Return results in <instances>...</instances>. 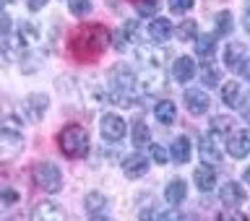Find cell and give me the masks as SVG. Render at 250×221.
Wrapping results in <instances>:
<instances>
[{"mask_svg": "<svg viewBox=\"0 0 250 221\" xmlns=\"http://www.w3.org/2000/svg\"><path fill=\"white\" fill-rule=\"evenodd\" d=\"M109 39V29H104L102 23H91V26H78L76 34L70 37V52L78 60H94L107 50Z\"/></svg>", "mask_w": 250, "mask_h": 221, "instance_id": "1", "label": "cell"}, {"mask_svg": "<svg viewBox=\"0 0 250 221\" xmlns=\"http://www.w3.org/2000/svg\"><path fill=\"white\" fill-rule=\"evenodd\" d=\"M58 143H60V151L70 156V159H78L89 151V133L81 125H65L58 136Z\"/></svg>", "mask_w": 250, "mask_h": 221, "instance_id": "2", "label": "cell"}, {"mask_svg": "<svg viewBox=\"0 0 250 221\" xmlns=\"http://www.w3.org/2000/svg\"><path fill=\"white\" fill-rule=\"evenodd\" d=\"M31 177H34V185L39 187V190L44 193H58L62 187V175L60 169L55 167V164L50 161H39L34 164V172H31Z\"/></svg>", "mask_w": 250, "mask_h": 221, "instance_id": "3", "label": "cell"}, {"mask_svg": "<svg viewBox=\"0 0 250 221\" xmlns=\"http://www.w3.org/2000/svg\"><path fill=\"white\" fill-rule=\"evenodd\" d=\"M99 128H102V138L109 141V143H117V141H123L125 133H128V125H125V120H123V117H117V115H112V112L102 115Z\"/></svg>", "mask_w": 250, "mask_h": 221, "instance_id": "4", "label": "cell"}, {"mask_svg": "<svg viewBox=\"0 0 250 221\" xmlns=\"http://www.w3.org/2000/svg\"><path fill=\"white\" fill-rule=\"evenodd\" d=\"M109 83H112L115 94H130L136 89V73L128 65H115L109 70Z\"/></svg>", "mask_w": 250, "mask_h": 221, "instance_id": "5", "label": "cell"}, {"mask_svg": "<svg viewBox=\"0 0 250 221\" xmlns=\"http://www.w3.org/2000/svg\"><path fill=\"white\" fill-rule=\"evenodd\" d=\"M227 151L232 154V159H245L250 154V130H234L227 138Z\"/></svg>", "mask_w": 250, "mask_h": 221, "instance_id": "6", "label": "cell"}, {"mask_svg": "<svg viewBox=\"0 0 250 221\" xmlns=\"http://www.w3.org/2000/svg\"><path fill=\"white\" fill-rule=\"evenodd\" d=\"M29 221H65V211L52 201H42V203L34 206Z\"/></svg>", "mask_w": 250, "mask_h": 221, "instance_id": "7", "label": "cell"}, {"mask_svg": "<svg viewBox=\"0 0 250 221\" xmlns=\"http://www.w3.org/2000/svg\"><path fill=\"white\" fill-rule=\"evenodd\" d=\"M3 159H13L16 154L23 148V136L13 128H3Z\"/></svg>", "mask_w": 250, "mask_h": 221, "instance_id": "8", "label": "cell"}, {"mask_svg": "<svg viewBox=\"0 0 250 221\" xmlns=\"http://www.w3.org/2000/svg\"><path fill=\"white\" fill-rule=\"evenodd\" d=\"M185 104L193 115H203V112H208L211 99H208V94L201 91V89H188L185 91Z\"/></svg>", "mask_w": 250, "mask_h": 221, "instance_id": "9", "label": "cell"}, {"mask_svg": "<svg viewBox=\"0 0 250 221\" xmlns=\"http://www.w3.org/2000/svg\"><path fill=\"white\" fill-rule=\"evenodd\" d=\"M195 76V60L183 55V58H177L172 62V78H175L177 83H188L190 78Z\"/></svg>", "mask_w": 250, "mask_h": 221, "instance_id": "10", "label": "cell"}, {"mask_svg": "<svg viewBox=\"0 0 250 221\" xmlns=\"http://www.w3.org/2000/svg\"><path fill=\"white\" fill-rule=\"evenodd\" d=\"M146 169H148V159H146L144 154H130L128 159L123 161V172H125V177H128V180L144 177Z\"/></svg>", "mask_w": 250, "mask_h": 221, "instance_id": "11", "label": "cell"}, {"mask_svg": "<svg viewBox=\"0 0 250 221\" xmlns=\"http://www.w3.org/2000/svg\"><path fill=\"white\" fill-rule=\"evenodd\" d=\"M222 101L229 109H237L242 101H245V89H242L240 81H227L222 89Z\"/></svg>", "mask_w": 250, "mask_h": 221, "instance_id": "12", "label": "cell"}, {"mask_svg": "<svg viewBox=\"0 0 250 221\" xmlns=\"http://www.w3.org/2000/svg\"><path fill=\"white\" fill-rule=\"evenodd\" d=\"M219 198L227 208H237L242 201H245V190H242L240 182H224L222 185V193H219Z\"/></svg>", "mask_w": 250, "mask_h": 221, "instance_id": "13", "label": "cell"}, {"mask_svg": "<svg viewBox=\"0 0 250 221\" xmlns=\"http://www.w3.org/2000/svg\"><path fill=\"white\" fill-rule=\"evenodd\" d=\"M172 34H175V29H172L169 19H154L151 23H148V39H151V42H156V44L167 42Z\"/></svg>", "mask_w": 250, "mask_h": 221, "instance_id": "14", "label": "cell"}, {"mask_svg": "<svg viewBox=\"0 0 250 221\" xmlns=\"http://www.w3.org/2000/svg\"><path fill=\"white\" fill-rule=\"evenodd\" d=\"M169 156H172L175 164H188L190 161V138L188 136L175 138V143H172V148H169Z\"/></svg>", "mask_w": 250, "mask_h": 221, "instance_id": "15", "label": "cell"}, {"mask_svg": "<svg viewBox=\"0 0 250 221\" xmlns=\"http://www.w3.org/2000/svg\"><path fill=\"white\" fill-rule=\"evenodd\" d=\"M242 55H245V47L240 42H229L224 47V65L229 70H240L242 65Z\"/></svg>", "mask_w": 250, "mask_h": 221, "instance_id": "16", "label": "cell"}, {"mask_svg": "<svg viewBox=\"0 0 250 221\" xmlns=\"http://www.w3.org/2000/svg\"><path fill=\"white\" fill-rule=\"evenodd\" d=\"M193 180H195V187H198L201 193H211V190H214V185H216V175L211 172V167H206V164L195 169Z\"/></svg>", "mask_w": 250, "mask_h": 221, "instance_id": "17", "label": "cell"}, {"mask_svg": "<svg viewBox=\"0 0 250 221\" xmlns=\"http://www.w3.org/2000/svg\"><path fill=\"white\" fill-rule=\"evenodd\" d=\"M47 104H50L47 94H31V97L26 99V112H29L31 120H42V115H44Z\"/></svg>", "mask_w": 250, "mask_h": 221, "instance_id": "18", "label": "cell"}, {"mask_svg": "<svg viewBox=\"0 0 250 221\" xmlns=\"http://www.w3.org/2000/svg\"><path fill=\"white\" fill-rule=\"evenodd\" d=\"M185 195H188V185L183 180H172L167 185V190H164V198H167L169 206H180V203L185 201Z\"/></svg>", "mask_w": 250, "mask_h": 221, "instance_id": "19", "label": "cell"}, {"mask_svg": "<svg viewBox=\"0 0 250 221\" xmlns=\"http://www.w3.org/2000/svg\"><path fill=\"white\" fill-rule=\"evenodd\" d=\"M198 151H201V159L206 161V164H219V161H222V154H219L216 143H214L208 136H203V138L198 141Z\"/></svg>", "mask_w": 250, "mask_h": 221, "instance_id": "20", "label": "cell"}, {"mask_svg": "<svg viewBox=\"0 0 250 221\" xmlns=\"http://www.w3.org/2000/svg\"><path fill=\"white\" fill-rule=\"evenodd\" d=\"M154 115H156V120H159L162 125H172V122L177 120V107L172 104L169 99H164V101H159V104H156Z\"/></svg>", "mask_w": 250, "mask_h": 221, "instance_id": "21", "label": "cell"}, {"mask_svg": "<svg viewBox=\"0 0 250 221\" xmlns=\"http://www.w3.org/2000/svg\"><path fill=\"white\" fill-rule=\"evenodd\" d=\"M214 50H216V34H201L198 42H195V52L201 58H214Z\"/></svg>", "mask_w": 250, "mask_h": 221, "instance_id": "22", "label": "cell"}, {"mask_svg": "<svg viewBox=\"0 0 250 221\" xmlns=\"http://www.w3.org/2000/svg\"><path fill=\"white\" fill-rule=\"evenodd\" d=\"M133 146L136 148H146L148 146V141H151V130L146 128V122H133Z\"/></svg>", "mask_w": 250, "mask_h": 221, "instance_id": "23", "label": "cell"}, {"mask_svg": "<svg viewBox=\"0 0 250 221\" xmlns=\"http://www.w3.org/2000/svg\"><path fill=\"white\" fill-rule=\"evenodd\" d=\"M214 21H216V37H227V34H232L234 21H232V13H229V11H219Z\"/></svg>", "mask_w": 250, "mask_h": 221, "instance_id": "24", "label": "cell"}, {"mask_svg": "<svg viewBox=\"0 0 250 221\" xmlns=\"http://www.w3.org/2000/svg\"><path fill=\"white\" fill-rule=\"evenodd\" d=\"M195 29H198V26H195V21H183V23L177 26V31H175V34H177V39H180V42H190V39H193L195 34H198Z\"/></svg>", "mask_w": 250, "mask_h": 221, "instance_id": "25", "label": "cell"}, {"mask_svg": "<svg viewBox=\"0 0 250 221\" xmlns=\"http://www.w3.org/2000/svg\"><path fill=\"white\" fill-rule=\"evenodd\" d=\"M83 203H86V211H91V214H99V208H104L107 198H104L102 193H89Z\"/></svg>", "mask_w": 250, "mask_h": 221, "instance_id": "26", "label": "cell"}, {"mask_svg": "<svg viewBox=\"0 0 250 221\" xmlns=\"http://www.w3.org/2000/svg\"><path fill=\"white\" fill-rule=\"evenodd\" d=\"M68 8H70V13H73V16L81 19V16H86L91 11V0H68Z\"/></svg>", "mask_w": 250, "mask_h": 221, "instance_id": "27", "label": "cell"}, {"mask_svg": "<svg viewBox=\"0 0 250 221\" xmlns=\"http://www.w3.org/2000/svg\"><path fill=\"white\" fill-rule=\"evenodd\" d=\"M136 8H138V16H156V11H159V0H138Z\"/></svg>", "mask_w": 250, "mask_h": 221, "instance_id": "28", "label": "cell"}, {"mask_svg": "<svg viewBox=\"0 0 250 221\" xmlns=\"http://www.w3.org/2000/svg\"><path fill=\"white\" fill-rule=\"evenodd\" d=\"M232 128H234L232 117H214V120H211V130L214 133H229Z\"/></svg>", "mask_w": 250, "mask_h": 221, "instance_id": "29", "label": "cell"}, {"mask_svg": "<svg viewBox=\"0 0 250 221\" xmlns=\"http://www.w3.org/2000/svg\"><path fill=\"white\" fill-rule=\"evenodd\" d=\"M201 78H203V83H206V86H216L219 83V70L208 62V65L201 68Z\"/></svg>", "mask_w": 250, "mask_h": 221, "instance_id": "30", "label": "cell"}, {"mask_svg": "<svg viewBox=\"0 0 250 221\" xmlns=\"http://www.w3.org/2000/svg\"><path fill=\"white\" fill-rule=\"evenodd\" d=\"M195 0H169V11L172 13H188L193 8Z\"/></svg>", "mask_w": 250, "mask_h": 221, "instance_id": "31", "label": "cell"}, {"mask_svg": "<svg viewBox=\"0 0 250 221\" xmlns=\"http://www.w3.org/2000/svg\"><path fill=\"white\" fill-rule=\"evenodd\" d=\"M151 156H154L156 164H167V161H169V154L164 151L162 146H151Z\"/></svg>", "mask_w": 250, "mask_h": 221, "instance_id": "32", "label": "cell"}, {"mask_svg": "<svg viewBox=\"0 0 250 221\" xmlns=\"http://www.w3.org/2000/svg\"><path fill=\"white\" fill-rule=\"evenodd\" d=\"M216 221H248V216L237 214V211H227V214H222Z\"/></svg>", "mask_w": 250, "mask_h": 221, "instance_id": "33", "label": "cell"}, {"mask_svg": "<svg viewBox=\"0 0 250 221\" xmlns=\"http://www.w3.org/2000/svg\"><path fill=\"white\" fill-rule=\"evenodd\" d=\"M237 73H240L242 78H245V81H250V58H248V60H242V65H240Z\"/></svg>", "mask_w": 250, "mask_h": 221, "instance_id": "34", "label": "cell"}, {"mask_svg": "<svg viewBox=\"0 0 250 221\" xmlns=\"http://www.w3.org/2000/svg\"><path fill=\"white\" fill-rule=\"evenodd\" d=\"M47 5V0H29V11H42Z\"/></svg>", "mask_w": 250, "mask_h": 221, "instance_id": "35", "label": "cell"}, {"mask_svg": "<svg viewBox=\"0 0 250 221\" xmlns=\"http://www.w3.org/2000/svg\"><path fill=\"white\" fill-rule=\"evenodd\" d=\"M162 221H180L177 211H169V214H162Z\"/></svg>", "mask_w": 250, "mask_h": 221, "instance_id": "36", "label": "cell"}, {"mask_svg": "<svg viewBox=\"0 0 250 221\" xmlns=\"http://www.w3.org/2000/svg\"><path fill=\"white\" fill-rule=\"evenodd\" d=\"M3 201H5V203H16V201H19V195H16L13 190H5V195H3Z\"/></svg>", "mask_w": 250, "mask_h": 221, "instance_id": "37", "label": "cell"}, {"mask_svg": "<svg viewBox=\"0 0 250 221\" xmlns=\"http://www.w3.org/2000/svg\"><path fill=\"white\" fill-rule=\"evenodd\" d=\"M242 21H245V29H248V34H250V8L245 11V16H242Z\"/></svg>", "mask_w": 250, "mask_h": 221, "instance_id": "38", "label": "cell"}, {"mask_svg": "<svg viewBox=\"0 0 250 221\" xmlns=\"http://www.w3.org/2000/svg\"><path fill=\"white\" fill-rule=\"evenodd\" d=\"M242 117H245V120L250 122V99L245 101V112H242Z\"/></svg>", "mask_w": 250, "mask_h": 221, "instance_id": "39", "label": "cell"}, {"mask_svg": "<svg viewBox=\"0 0 250 221\" xmlns=\"http://www.w3.org/2000/svg\"><path fill=\"white\" fill-rule=\"evenodd\" d=\"M91 221H112V219H107V216H99V214H97V216H91Z\"/></svg>", "mask_w": 250, "mask_h": 221, "instance_id": "40", "label": "cell"}, {"mask_svg": "<svg viewBox=\"0 0 250 221\" xmlns=\"http://www.w3.org/2000/svg\"><path fill=\"white\" fill-rule=\"evenodd\" d=\"M245 182H248V185H250V167H248V169H245Z\"/></svg>", "mask_w": 250, "mask_h": 221, "instance_id": "41", "label": "cell"}, {"mask_svg": "<svg viewBox=\"0 0 250 221\" xmlns=\"http://www.w3.org/2000/svg\"><path fill=\"white\" fill-rule=\"evenodd\" d=\"M5 3H11V0H5Z\"/></svg>", "mask_w": 250, "mask_h": 221, "instance_id": "42", "label": "cell"}]
</instances>
